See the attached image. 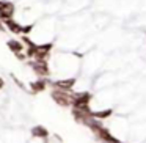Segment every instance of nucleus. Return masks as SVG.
I'll list each match as a JSON object with an SVG mask.
<instances>
[{
  "mask_svg": "<svg viewBox=\"0 0 146 143\" xmlns=\"http://www.w3.org/2000/svg\"><path fill=\"white\" fill-rule=\"evenodd\" d=\"M5 25H7L13 33H21V30H22V27H21L19 24H16L13 19H7V21H5Z\"/></svg>",
  "mask_w": 146,
  "mask_h": 143,
  "instance_id": "obj_7",
  "label": "nucleus"
},
{
  "mask_svg": "<svg viewBox=\"0 0 146 143\" xmlns=\"http://www.w3.org/2000/svg\"><path fill=\"white\" fill-rule=\"evenodd\" d=\"M110 113H111V110H104V112H96V113H91V116H94V118H107Z\"/></svg>",
  "mask_w": 146,
  "mask_h": 143,
  "instance_id": "obj_10",
  "label": "nucleus"
},
{
  "mask_svg": "<svg viewBox=\"0 0 146 143\" xmlns=\"http://www.w3.org/2000/svg\"><path fill=\"white\" fill-rule=\"evenodd\" d=\"M32 66H33V69H35V72H38L39 76H47V74H49V69H47L46 61L36 60V61H33V63H32Z\"/></svg>",
  "mask_w": 146,
  "mask_h": 143,
  "instance_id": "obj_4",
  "label": "nucleus"
},
{
  "mask_svg": "<svg viewBox=\"0 0 146 143\" xmlns=\"http://www.w3.org/2000/svg\"><path fill=\"white\" fill-rule=\"evenodd\" d=\"M32 29H33V25H27V27H22V30H21V32H22L24 35H25V33H29Z\"/></svg>",
  "mask_w": 146,
  "mask_h": 143,
  "instance_id": "obj_11",
  "label": "nucleus"
},
{
  "mask_svg": "<svg viewBox=\"0 0 146 143\" xmlns=\"http://www.w3.org/2000/svg\"><path fill=\"white\" fill-rule=\"evenodd\" d=\"M8 47L11 49V51H14L17 54V52H21L22 51V43H19V41H8Z\"/></svg>",
  "mask_w": 146,
  "mask_h": 143,
  "instance_id": "obj_9",
  "label": "nucleus"
},
{
  "mask_svg": "<svg viewBox=\"0 0 146 143\" xmlns=\"http://www.w3.org/2000/svg\"><path fill=\"white\" fill-rule=\"evenodd\" d=\"M24 43H25V44H27V46H29V47H35V44H33V43H32V41H30V39H29V38H25V36H24Z\"/></svg>",
  "mask_w": 146,
  "mask_h": 143,
  "instance_id": "obj_12",
  "label": "nucleus"
},
{
  "mask_svg": "<svg viewBox=\"0 0 146 143\" xmlns=\"http://www.w3.org/2000/svg\"><path fill=\"white\" fill-rule=\"evenodd\" d=\"M14 14V5L11 2H0V19H11Z\"/></svg>",
  "mask_w": 146,
  "mask_h": 143,
  "instance_id": "obj_2",
  "label": "nucleus"
},
{
  "mask_svg": "<svg viewBox=\"0 0 146 143\" xmlns=\"http://www.w3.org/2000/svg\"><path fill=\"white\" fill-rule=\"evenodd\" d=\"M30 88H32L33 93H39L42 91V90L46 88V82L44 80H38V82H33L32 85H30Z\"/></svg>",
  "mask_w": 146,
  "mask_h": 143,
  "instance_id": "obj_8",
  "label": "nucleus"
},
{
  "mask_svg": "<svg viewBox=\"0 0 146 143\" xmlns=\"http://www.w3.org/2000/svg\"><path fill=\"white\" fill-rule=\"evenodd\" d=\"M76 83V80L74 79H69V80H58V82H55L54 85L57 86V88H61V90H69L71 86Z\"/></svg>",
  "mask_w": 146,
  "mask_h": 143,
  "instance_id": "obj_5",
  "label": "nucleus"
},
{
  "mask_svg": "<svg viewBox=\"0 0 146 143\" xmlns=\"http://www.w3.org/2000/svg\"><path fill=\"white\" fill-rule=\"evenodd\" d=\"M2 86H3V80L0 79V88H2Z\"/></svg>",
  "mask_w": 146,
  "mask_h": 143,
  "instance_id": "obj_14",
  "label": "nucleus"
},
{
  "mask_svg": "<svg viewBox=\"0 0 146 143\" xmlns=\"http://www.w3.org/2000/svg\"><path fill=\"white\" fill-rule=\"evenodd\" d=\"M90 99H91V96H90L88 93H83V94L76 96V98H74V102H72L74 108L82 110V112H85V113L91 115V112H90V108H88V101H90Z\"/></svg>",
  "mask_w": 146,
  "mask_h": 143,
  "instance_id": "obj_1",
  "label": "nucleus"
},
{
  "mask_svg": "<svg viewBox=\"0 0 146 143\" xmlns=\"http://www.w3.org/2000/svg\"><path fill=\"white\" fill-rule=\"evenodd\" d=\"M52 98L57 101V104L63 105V107H66V105L71 104V98L69 94H68L66 91H63V90H55L54 93H52Z\"/></svg>",
  "mask_w": 146,
  "mask_h": 143,
  "instance_id": "obj_3",
  "label": "nucleus"
},
{
  "mask_svg": "<svg viewBox=\"0 0 146 143\" xmlns=\"http://www.w3.org/2000/svg\"><path fill=\"white\" fill-rule=\"evenodd\" d=\"M0 32H5V27H3V24L0 22Z\"/></svg>",
  "mask_w": 146,
  "mask_h": 143,
  "instance_id": "obj_13",
  "label": "nucleus"
},
{
  "mask_svg": "<svg viewBox=\"0 0 146 143\" xmlns=\"http://www.w3.org/2000/svg\"><path fill=\"white\" fill-rule=\"evenodd\" d=\"M32 134L35 137H42V138H44V137L49 135V130L46 129V127H42V126H35L32 129Z\"/></svg>",
  "mask_w": 146,
  "mask_h": 143,
  "instance_id": "obj_6",
  "label": "nucleus"
}]
</instances>
